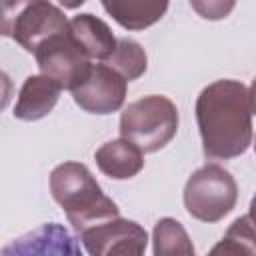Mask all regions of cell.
<instances>
[{
	"label": "cell",
	"instance_id": "cell-1",
	"mask_svg": "<svg viewBox=\"0 0 256 256\" xmlns=\"http://www.w3.org/2000/svg\"><path fill=\"white\" fill-rule=\"evenodd\" d=\"M196 122L208 158L228 160L252 144V106L248 88L238 80H216L196 100Z\"/></svg>",
	"mask_w": 256,
	"mask_h": 256
},
{
	"label": "cell",
	"instance_id": "cell-2",
	"mask_svg": "<svg viewBox=\"0 0 256 256\" xmlns=\"http://www.w3.org/2000/svg\"><path fill=\"white\" fill-rule=\"evenodd\" d=\"M50 192L76 232L120 216L118 206L102 192L92 172L80 162L56 166L50 174Z\"/></svg>",
	"mask_w": 256,
	"mask_h": 256
},
{
	"label": "cell",
	"instance_id": "cell-3",
	"mask_svg": "<svg viewBox=\"0 0 256 256\" xmlns=\"http://www.w3.org/2000/svg\"><path fill=\"white\" fill-rule=\"evenodd\" d=\"M178 130L176 104L160 94L130 102L120 116V136L134 142L142 152H158Z\"/></svg>",
	"mask_w": 256,
	"mask_h": 256
},
{
	"label": "cell",
	"instance_id": "cell-4",
	"mask_svg": "<svg viewBox=\"0 0 256 256\" xmlns=\"http://www.w3.org/2000/svg\"><path fill=\"white\" fill-rule=\"evenodd\" d=\"M238 200L234 176L218 164L198 168L184 186V208L200 222H218L232 212Z\"/></svg>",
	"mask_w": 256,
	"mask_h": 256
},
{
	"label": "cell",
	"instance_id": "cell-5",
	"mask_svg": "<svg viewBox=\"0 0 256 256\" xmlns=\"http://www.w3.org/2000/svg\"><path fill=\"white\" fill-rule=\"evenodd\" d=\"M12 10L14 14H4V34L30 54L48 38L70 32V22L64 12L48 0H20L18 4L2 8V12Z\"/></svg>",
	"mask_w": 256,
	"mask_h": 256
},
{
	"label": "cell",
	"instance_id": "cell-6",
	"mask_svg": "<svg viewBox=\"0 0 256 256\" xmlns=\"http://www.w3.org/2000/svg\"><path fill=\"white\" fill-rule=\"evenodd\" d=\"M34 58L40 72L54 78L66 90H72L74 86H78L86 78L92 66L90 58L76 44L70 32L52 36L46 42H42L36 48Z\"/></svg>",
	"mask_w": 256,
	"mask_h": 256
},
{
	"label": "cell",
	"instance_id": "cell-7",
	"mask_svg": "<svg viewBox=\"0 0 256 256\" xmlns=\"http://www.w3.org/2000/svg\"><path fill=\"white\" fill-rule=\"evenodd\" d=\"M82 244L92 256H140L146 250V230L126 218H110L80 232Z\"/></svg>",
	"mask_w": 256,
	"mask_h": 256
},
{
	"label": "cell",
	"instance_id": "cell-8",
	"mask_svg": "<svg viewBox=\"0 0 256 256\" xmlns=\"http://www.w3.org/2000/svg\"><path fill=\"white\" fill-rule=\"evenodd\" d=\"M126 88H128V80L104 62V64H92L86 78L70 92L74 102L84 112L112 114L122 108L126 100Z\"/></svg>",
	"mask_w": 256,
	"mask_h": 256
},
{
	"label": "cell",
	"instance_id": "cell-9",
	"mask_svg": "<svg viewBox=\"0 0 256 256\" xmlns=\"http://www.w3.org/2000/svg\"><path fill=\"white\" fill-rule=\"evenodd\" d=\"M60 90L62 86L54 78L42 72L28 76L14 104V112H12L14 118L24 120V122H34V120L48 116L60 98Z\"/></svg>",
	"mask_w": 256,
	"mask_h": 256
},
{
	"label": "cell",
	"instance_id": "cell-10",
	"mask_svg": "<svg viewBox=\"0 0 256 256\" xmlns=\"http://www.w3.org/2000/svg\"><path fill=\"white\" fill-rule=\"evenodd\" d=\"M2 254H80V246L64 226L50 222L14 240Z\"/></svg>",
	"mask_w": 256,
	"mask_h": 256
},
{
	"label": "cell",
	"instance_id": "cell-11",
	"mask_svg": "<svg viewBox=\"0 0 256 256\" xmlns=\"http://www.w3.org/2000/svg\"><path fill=\"white\" fill-rule=\"evenodd\" d=\"M70 34L90 60H108L118 46L110 26L94 14H78L70 20Z\"/></svg>",
	"mask_w": 256,
	"mask_h": 256
},
{
	"label": "cell",
	"instance_id": "cell-12",
	"mask_svg": "<svg viewBox=\"0 0 256 256\" xmlns=\"http://www.w3.org/2000/svg\"><path fill=\"white\" fill-rule=\"evenodd\" d=\"M94 160L100 172L114 180L134 178L144 168L142 150L126 138H118V140H110L102 144L96 150Z\"/></svg>",
	"mask_w": 256,
	"mask_h": 256
},
{
	"label": "cell",
	"instance_id": "cell-13",
	"mask_svg": "<svg viewBox=\"0 0 256 256\" xmlns=\"http://www.w3.org/2000/svg\"><path fill=\"white\" fill-rule=\"evenodd\" d=\"M104 10L126 30L138 32L156 24L168 10L170 0H100Z\"/></svg>",
	"mask_w": 256,
	"mask_h": 256
},
{
	"label": "cell",
	"instance_id": "cell-14",
	"mask_svg": "<svg viewBox=\"0 0 256 256\" xmlns=\"http://www.w3.org/2000/svg\"><path fill=\"white\" fill-rule=\"evenodd\" d=\"M152 250L156 256H192L194 246L184 226L174 218H160L152 232Z\"/></svg>",
	"mask_w": 256,
	"mask_h": 256
},
{
	"label": "cell",
	"instance_id": "cell-15",
	"mask_svg": "<svg viewBox=\"0 0 256 256\" xmlns=\"http://www.w3.org/2000/svg\"><path fill=\"white\" fill-rule=\"evenodd\" d=\"M104 62L108 66H112L116 72H120L128 82L140 78L148 66V58H146L144 48L136 40H130V38H120L116 50Z\"/></svg>",
	"mask_w": 256,
	"mask_h": 256
},
{
	"label": "cell",
	"instance_id": "cell-16",
	"mask_svg": "<svg viewBox=\"0 0 256 256\" xmlns=\"http://www.w3.org/2000/svg\"><path fill=\"white\" fill-rule=\"evenodd\" d=\"M256 254V224L252 218L240 216L236 218L222 240L212 248V254Z\"/></svg>",
	"mask_w": 256,
	"mask_h": 256
},
{
	"label": "cell",
	"instance_id": "cell-17",
	"mask_svg": "<svg viewBox=\"0 0 256 256\" xmlns=\"http://www.w3.org/2000/svg\"><path fill=\"white\" fill-rule=\"evenodd\" d=\"M194 12L206 20H224L236 6V0H190Z\"/></svg>",
	"mask_w": 256,
	"mask_h": 256
},
{
	"label": "cell",
	"instance_id": "cell-18",
	"mask_svg": "<svg viewBox=\"0 0 256 256\" xmlns=\"http://www.w3.org/2000/svg\"><path fill=\"white\" fill-rule=\"evenodd\" d=\"M248 94H250V106H252V114H256V78L252 80Z\"/></svg>",
	"mask_w": 256,
	"mask_h": 256
},
{
	"label": "cell",
	"instance_id": "cell-19",
	"mask_svg": "<svg viewBox=\"0 0 256 256\" xmlns=\"http://www.w3.org/2000/svg\"><path fill=\"white\" fill-rule=\"evenodd\" d=\"M64 8H68V10H74V8H78V6H82L86 0H58Z\"/></svg>",
	"mask_w": 256,
	"mask_h": 256
},
{
	"label": "cell",
	"instance_id": "cell-20",
	"mask_svg": "<svg viewBox=\"0 0 256 256\" xmlns=\"http://www.w3.org/2000/svg\"><path fill=\"white\" fill-rule=\"evenodd\" d=\"M248 216L252 218V222L256 224V194L252 196V200H250V212H248Z\"/></svg>",
	"mask_w": 256,
	"mask_h": 256
},
{
	"label": "cell",
	"instance_id": "cell-21",
	"mask_svg": "<svg viewBox=\"0 0 256 256\" xmlns=\"http://www.w3.org/2000/svg\"><path fill=\"white\" fill-rule=\"evenodd\" d=\"M20 0H2V8H8V6H12V4H18Z\"/></svg>",
	"mask_w": 256,
	"mask_h": 256
},
{
	"label": "cell",
	"instance_id": "cell-22",
	"mask_svg": "<svg viewBox=\"0 0 256 256\" xmlns=\"http://www.w3.org/2000/svg\"><path fill=\"white\" fill-rule=\"evenodd\" d=\"M254 150H256V144H254Z\"/></svg>",
	"mask_w": 256,
	"mask_h": 256
}]
</instances>
